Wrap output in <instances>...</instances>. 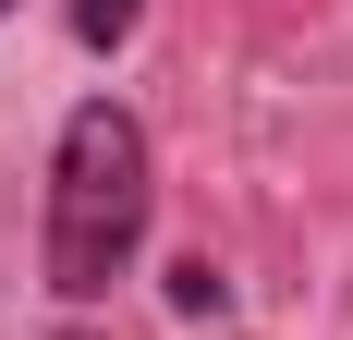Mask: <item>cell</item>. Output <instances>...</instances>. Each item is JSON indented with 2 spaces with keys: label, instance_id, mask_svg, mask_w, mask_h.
I'll return each mask as SVG.
<instances>
[{
  "label": "cell",
  "instance_id": "1",
  "mask_svg": "<svg viewBox=\"0 0 353 340\" xmlns=\"http://www.w3.org/2000/svg\"><path fill=\"white\" fill-rule=\"evenodd\" d=\"M146 206H159V158H146V122L122 98H85L49 146V231H37V268L61 304H98L110 279L146 255Z\"/></svg>",
  "mask_w": 353,
  "mask_h": 340
},
{
  "label": "cell",
  "instance_id": "3",
  "mask_svg": "<svg viewBox=\"0 0 353 340\" xmlns=\"http://www.w3.org/2000/svg\"><path fill=\"white\" fill-rule=\"evenodd\" d=\"M171 304H183V316H219V268H208V255H183V268H171Z\"/></svg>",
  "mask_w": 353,
  "mask_h": 340
},
{
  "label": "cell",
  "instance_id": "4",
  "mask_svg": "<svg viewBox=\"0 0 353 340\" xmlns=\"http://www.w3.org/2000/svg\"><path fill=\"white\" fill-rule=\"evenodd\" d=\"M0 12H12V0H0Z\"/></svg>",
  "mask_w": 353,
  "mask_h": 340
},
{
  "label": "cell",
  "instance_id": "2",
  "mask_svg": "<svg viewBox=\"0 0 353 340\" xmlns=\"http://www.w3.org/2000/svg\"><path fill=\"white\" fill-rule=\"evenodd\" d=\"M61 12H73V36H85V49H122L146 0H61Z\"/></svg>",
  "mask_w": 353,
  "mask_h": 340
}]
</instances>
